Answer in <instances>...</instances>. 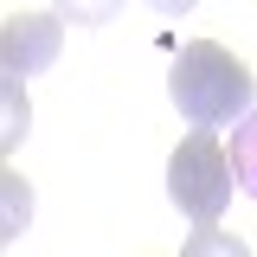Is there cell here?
I'll return each mask as SVG.
<instances>
[{
  "mask_svg": "<svg viewBox=\"0 0 257 257\" xmlns=\"http://www.w3.org/2000/svg\"><path fill=\"white\" fill-rule=\"evenodd\" d=\"M225 148H231V167H238V193L257 199V109L231 128V142H225Z\"/></svg>",
  "mask_w": 257,
  "mask_h": 257,
  "instance_id": "cell-4",
  "label": "cell"
},
{
  "mask_svg": "<svg viewBox=\"0 0 257 257\" xmlns=\"http://www.w3.org/2000/svg\"><path fill=\"white\" fill-rule=\"evenodd\" d=\"M167 96L174 109L187 116L193 128H238L257 109V84H251V64L238 52H225L219 39H193L174 52V71H167Z\"/></svg>",
  "mask_w": 257,
  "mask_h": 257,
  "instance_id": "cell-1",
  "label": "cell"
},
{
  "mask_svg": "<svg viewBox=\"0 0 257 257\" xmlns=\"http://www.w3.org/2000/svg\"><path fill=\"white\" fill-rule=\"evenodd\" d=\"M155 13H187V7H199V0H148Z\"/></svg>",
  "mask_w": 257,
  "mask_h": 257,
  "instance_id": "cell-8",
  "label": "cell"
},
{
  "mask_svg": "<svg viewBox=\"0 0 257 257\" xmlns=\"http://www.w3.org/2000/svg\"><path fill=\"white\" fill-rule=\"evenodd\" d=\"M7 199H13V212H7V231H20V206H32V193L20 187L13 174H7Z\"/></svg>",
  "mask_w": 257,
  "mask_h": 257,
  "instance_id": "cell-7",
  "label": "cell"
},
{
  "mask_svg": "<svg viewBox=\"0 0 257 257\" xmlns=\"http://www.w3.org/2000/svg\"><path fill=\"white\" fill-rule=\"evenodd\" d=\"M64 20H77V26H103V20H116L122 13V0H58Z\"/></svg>",
  "mask_w": 257,
  "mask_h": 257,
  "instance_id": "cell-6",
  "label": "cell"
},
{
  "mask_svg": "<svg viewBox=\"0 0 257 257\" xmlns=\"http://www.w3.org/2000/svg\"><path fill=\"white\" fill-rule=\"evenodd\" d=\"M180 257H251V244L238 231H219V225H193V238H187Z\"/></svg>",
  "mask_w": 257,
  "mask_h": 257,
  "instance_id": "cell-5",
  "label": "cell"
},
{
  "mask_svg": "<svg viewBox=\"0 0 257 257\" xmlns=\"http://www.w3.org/2000/svg\"><path fill=\"white\" fill-rule=\"evenodd\" d=\"M64 52V13H13L0 26V71L7 77H32Z\"/></svg>",
  "mask_w": 257,
  "mask_h": 257,
  "instance_id": "cell-3",
  "label": "cell"
},
{
  "mask_svg": "<svg viewBox=\"0 0 257 257\" xmlns=\"http://www.w3.org/2000/svg\"><path fill=\"white\" fill-rule=\"evenodd\" d=\"M231 187H238V167H231V148L219 142V128L180 135V148L167 155V199L180 206V219L219 225L231 206Z\"/></svg>",
  "mask_w": 257,
  "mask_h": 257,
  "instance_id": "cell-2",
  "label": "cell"
}]
</instances>
